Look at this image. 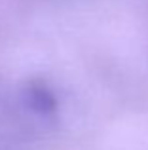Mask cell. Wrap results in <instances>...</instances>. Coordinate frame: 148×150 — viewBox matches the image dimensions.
Masks as SVG:
<instances>
[{
	"label": "cell",
	"mask_w": 148,
	"mask_h": 150,
	"mask_svg": "<svg viewBox=\"0 0 148 150\" xmlns=\"http://www.w3.org/2000/svg\"><path fill=\"white\" fill-rule=\"evenodd\" d=\"M27 95H29V105L32 106V110H36V112H40V114L55 112V108H57L55 95H53L46 86H42V84L30 86Z\"/></svg>",
	"instance_id": "6da1fadb"
}]
</instances>
